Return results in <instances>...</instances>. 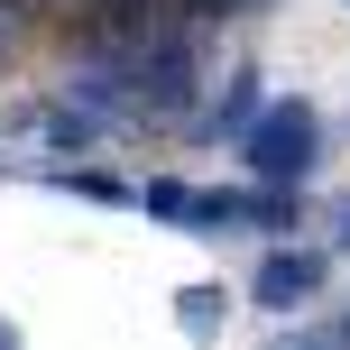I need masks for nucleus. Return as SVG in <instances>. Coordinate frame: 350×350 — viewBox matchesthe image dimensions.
<instances>
[{"instance_id":"nucleus-1","label":"nucleus","mask_w":350,"mask_h":350,"mask_svg":"<svg viewBox=\"0 0 350 350\" xmlns=\"http://www.w3.org/2000/svg\"><path fill=\"white\" fill-rule=\"evenodd\" d=\"M240 157L258 185L277 193H304V175L323 166V111L304 102V92H286V102H258V120L240 129Z\"/></svg>"},{"instance_id":"nucleus-2","label":"nucleus","mask_w":350,"mask_h":350,"mask_svg":"<svg viewBox=\"0 0 350 350\" xmlns=\"http://www.w3.org/2000/svg\"><path fill=\"white\" fill-rule=\"evenodd\" d=\"M129 203H139V212H157V221H175V230H193V240H212V230H240V221H249V193L185 185V175H148Z\"/></svg>"},{"instance_id":"nucleus-3","label":"nucleus","mask_w":350,"mask_h":350,"mask_svg":"<svg viewBox=\"0 0 350 350\" xmlns=\"http://www.w3.org/2000/svg\"><path fill=\"white\" fill-rule=\"evenodd\" d=\"M323 277H332V258H323V249H267L249 295H258L267 314H304V304L323 295Z\"/></svg>"},{"instance_id":"nucleus-4","label":"nucleus","mask_w":350,"mask_h":350,"mask_svg":"<svg viewBox=\"0 0 350 350\" xmlns=\"http://www.w3.org/2000/svg\"><path fill=\"white\" fill-rule=\"evenodd\" d=\"M37 185L83 193V203H129V193H139V185H120V175H102V166H37Z\"/></svg>"},{"instance_id":"nucleus-5","label":"nucleus","mask_w":350,"mask_h":350,"mask_svg":"<svg viewBox=\"0 0 350 350\" xmlns=\"http://www.w3.org/2000/svg\"><path fill=\"white\" fill-rule=\"evenodd\" d=\"M249 120H258V74H249V65H230V83H221V102H212V129H230V139H240Z\"/></svg>"},{"instance_id":"nucleus-6","label":"nucleus","mask_w":350,"mask_h":350,"mask_svg":"<svg viewBox=\"0 0 350 350\" xmlns=\"http://www.w3.org/2000/svg\"><path fill=\"white\" fill-rule=\"evenodd\" d=\"M175 323H185V341H212V332H221V286H185Z\"/></svg>"},{"instance_id":"nucleus-7","label":"nucleus","mask_w":350,"mask_h":350,"mask_svg":"<svg viewBox=\"0 0 350 350\" xmlns=\"http://www.w3.org/2000/svg\"><path fill=\"white\" fill-rule=\"evenodd\" d=\"M295 221H304V193H277V185L249 193V230H295Z\"/></svg>"},{"instance_id":"nucleus-8","label":"nucleus","mask_w":350,"mask_h":350,"mask_svg":"<svg viewBox=\"0 0 350 350\" xmlns=\"http://www.w3.org/2000/svg\"><path fill=\"white\" fill-rule=\"evenodd\" d=\"M277 350H332V332H295V341H277Z\"/></svg>"},{"instance_id":"nucleus-9","label":"nucleus","mask_w":350,"mask_h":350,"mask_svg":"<svg viewBox=\"0 0 350 350\" xmlns=\"http://www.w3.org/2000/svg\"><path fill=\"white\" fill-rule=\"evenodd\" d=\"M185 10H193V18H221V10H240V0H185Z\"/></svg>"},{"instance_id":"nucleus-10","label":"nucleus","mask_w":350,"mask_h":350,"mask_svg":"<svg viewBox=\"0 0 350 350\" xmlns=\"http://www.w3.org/2000/svg\"><path fill=\"white\" fill-rule=\"evenodd\" d=\"M0 350H28V332H18V323H10V314H0Z\"/></svg>"},{"instance_id":"nucleus-11","label":"nucleus","mask_w":350,"mask_h":350,"mask_svg":"<svg viewBox=\"0 0 350 350\" xmlns=\"http://www.w3.org/2000/svg\"><path fill=\"white\" fill-rule=\"evenodd\" d=\"M341 249H350V212H341Z\"/></svg>"},{"instance_id":"nucleus-12","label":"nucleus","mask_w":350,"mask_h":350,"mask_svg":"<svg viewBox=\"0 0 350 350\" xmlns=\"http://www.w3.org/2000/svg\"><path fill=\"white\" fill-rule=\"evenodd\" d=\"M341 341H350V332H341Z\"/></svg>"}]
</instances>
